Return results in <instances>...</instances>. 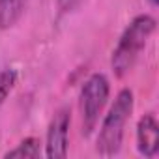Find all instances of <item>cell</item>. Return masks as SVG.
<instances>
[{
	"instance_id": "obj_1",
	"label": "cell",
	"mask_w": 159,
	"mask_h": 159,
	"mask_svg": "<svg viewBox=\"0 0 159 159\" xmlns=\"http://www.w3.org/2000/svg\"><path fill=\"white\" fill-rule=\"evenodd\" d=\"M155 26L157 21L148 13H140L133 17V21L125 26L111 56V66L116 77H124L133 69L142 49L146 47L148 39L155 32Z\"/></svg>"
},
{
	"instance_id": "obj_2",
	"label": "cell",
	"mask_w": 159,
	"mask_h": 159,
	"mask_svg": "<svg viewBox=\"0 0 159 159\" xmlns=\"http://www.w3.org/2000/svg\"><path fill=\"white\" fill-rule=\"evenodd\" d=\"M133 107H135L133 92L129 88H122L101 122V127L96 139V152L99 155L111 157L120 152L124 142V129L127 120L133 114Z\"/></svg>"
},
{
	"instance_id": "obj_3",
	"label": "cell",
	"mask_w": 159,
	"mask_h": 159,
	"mask_svg": "<svg viewBox=\"0 0 159 159\" xmlns=\"http://www.w3.org/2000/svg\"><path fill=\"white\" fill-rule=\"evenodd\" d=\"M111 96V83L103 73H92L79 94V109H81V120H83V133L90 135L98 122L99 116L109 101Z\"/></svg>"
},
{
	"instance_id": "obj_4",
	"label": "cell",
	"mask_w": 159,
	"mask_h": 159,
	"mask_svg": "<svg viewBox=\"0 0 159 159\" xmlns=\"http://www.w3.org/2000/svg\"><path fill=\"white\" fill-rule=\"evenodd\" d=\"M69 124H71V111L67 107H60L49 122L47 139H45V157L49 159H62L67 155L69 146Z\"/></svg>"
},
{
	"instance_id": "obj_5",
	"label": "cell",
	"mask_w": 159,
	"mask_h": 159,
	"mask_svg": "<svg viewBox=\"0 0 159 159\" xmlns=\"http://www.w3.org/2000/svg\"><path fill=\"white\" fill-rule=\"evenodd\" d=\"M137 150L148 159L155 157L159 152V124L152 112L140 116L137 124Z\"/></svg>"
},
{
	"instance_id": "obj_6",
	"label": "cell",
	"mask_w": 159,
	"mask_h": 159,
	"mask_svg": "<svg viewBox=\"0 0 159 159\" xmlns=\"http://www.w3.org/2000/svg\"><path fill=\"white\" fill-rule=\"evenodd\" d=\"M28 0H0V30L13 28L26 10Z\"/></svg>"
},
{
	"instance_id": "obj_7",
	"label": "cell",
	"mask_w": 159,
	"mask_h": 159,
	"mask_svg": "<svg viewBox=\"0 0 159 159\" xmlns=\"http://www.w3.org/2000/svg\"><path fill=\"white\" fill-rule=\"evenodd\" d=\"M39 139L36 137H26L25 140H21L13 150L6 152L4 157L6 159H13V157H21V159H36L41 155V150H39Z\"/></svg>"
},
{
	"instance_id": "obj_8",
	"label": "cell",
	"mask_w": 159,
	"mask_h": 159,
	"mask_svg": "<svg viewBox=\"0 0 159 159\" xmlns=\"http://www.w3.org/2000/svg\"><path fill=\"white\" fill-rule=\"evenodd\" d=\"M15 84H17V71L13 67H8V66L0 67V105L11 94Z\"/></svg>"
},
{
	"instance_id": "obj_9",
	"label": "cell",
	"mask_w": 159,
	"mask_h": 159,
	"mask_svg": "<svg viewBox=\"0 0 159 159\" xmlns=\"http://www.w3.org/2000/svg\"><path fill=\"white\" fill-rule=\"evenodd\" d=\"M86 0H56V8H58V13L60 15H66V13H71L75 10H79Z\"/></svg>"
},
{
	"instance_id": "obj_10",
	"label": "cell",
	"mask_w": 159,
	"mask_h": 159,
	"mask_svg": "<svg viewBox=\"0 0 159 159\" xmlns=\"http://www.w3.org/2000/svg\"><path fill=\"white\" fill-rule=\"evenodd\" d=\"M148 2H150L152 6H157V2H159V0H148Z\"/></svg>"
}]
</instances>
